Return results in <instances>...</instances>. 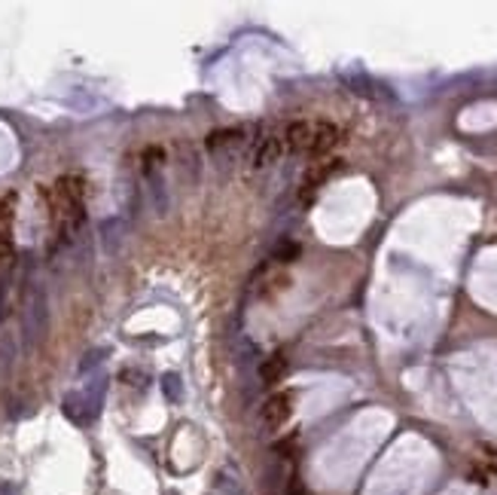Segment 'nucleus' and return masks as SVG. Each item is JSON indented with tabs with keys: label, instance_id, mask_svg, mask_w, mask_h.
<instances>
[{
	"label": "nucleus",
	"instance_id": "obj_1",
	"mask_svg": "<svg viewBox=\"0 0 497 495\" xmlns=\"http://www.w3.org/2000/svg\"><path fill=\"white\" fill-rule=\"evenodd\" d=\"M55 217H59V236L70 242L74 232L83 226L86 217V187L80 174H65L55 183Z\"/></svg>",
	"mask_w": 497,
	"mask_h": 495
},
{
	"label": "nucleus",
	"instance_id": "obj_2",
	"mask_svg": "<svg viewBox=\"0 0 497 495\" xmlns=\"http://www.w3.org/2000/svg\"><path fill=\"white\" fill-rule=\"evenodd\" d=\"M290 416H293V394L278 392L260 407V425H262V431H278L287 425Z\"/></svg>",
	"mask_w": 497,
	"mask_h": 495
},
{
	"label": "nucleus",
	"instance_id": "obj_3",
	"mask_svg": "<svg viewBox=\"0 0 497 495\" xmlns=\"http://www.w3.org/2000/svg\"><path fill=\"white\" fill-rule=\"evenodd\" d=\"M311 138H315V123L308 119H296L284 132V147L293 153H311Z\"/></svg>",
	"mask_w": 497,
	"mask_h": 495
},
{
	"label": "nucleus",
	"instance_id": "obj_4",
	"mask_svg": "<svg viewBox=\"0 0 497 495\" xmlns=\"http://www.w3.org/2000/svg\"><path fill=\"white\" fill-rule=\"evenodd\" d=\"M339 138H342L339 125L326 123V119H317V123H315V138H311V153H308V156H324V153H330L332 147L339 144Z\"/></svg>",
	"mask_w": 497,
	"mask_h": 495
},
{
	"label": "nucleus",
	"instance_id": "obj_5",
	"mask_svg": "<svg viewBox=\"0 0 497 495\" xmlns=\"http://www.w3.org/2000/svg\"><path fill=\"white\" fill-rule=\"evenodd\" d=\"M281 153H284V141L275 138V135H266V138H260L257 147H253L251 165H253V168H268L272 162L281 159Z\"/></svg>",
	"mask_w": 497,
	"mask_h": 495
},
{
	"label": "nucleus",
	"instance_id": "obj_6",
	"mask_svg": "<svg viewBox=\"0 0 497 495\" xmlns=\"http://www.w3.org/2000/svg\"><path fill=\"white\" fill-rule=\"evenodd\" d=\"M290 285V279L284 272H278L275 266H262L257 272V281H253V287H257V296H272L284 291V287Z\"/></svg>",
	"mask_w": 497,
	"mask_h": 495
},
{
	"label": "nucleus",
	"instance_id": "obj_7",
	"mask_svg": "<svg viewBox=\"0 0 497 495\" xmlns=\"http://www.w3.org/2000/svg\"><path fill=\"white\" fill-rule=\"evenodd\" d=\"M287 358H284V352H275V355H268V358H262V364H260V383L262 385H275V383H281L284 376H287Z\"/></svg>",
	"mask_w": 497,
	"mask_h": 495
},
{
	"label": "nucleus",
	"instance_id": "obj_8",
	"mask_svg": "<svg viewBox=\"0 0 497 495\" xmlns=\"http://www.w3.org/2000/svg\"><path fill=\"white\" fill-rule=\"evenodd\" d=\"M336 168H339V162H336V159H326L324 165H315V168H311V172L305 174V183H302V187H305V190H302V199L308 202L311 196L317 193V187H321V183L330 178V174L336 172Z\"/></svg>",
	"mask_w": 497,
	"mask_h": 495
},
{
	"label": "nucleus",
	"instance_id": "obj_9",
	"mask_svg": "<svg viewBox=\"0 0 497 495\" xmlns=\"http://www.w3.org/2000/svg\"><path fill=\"white\" fill-rule=\"evenodd\" d=\"M241 141H244V129H217L208 135L204 147H208L211 153H220V150H226V147H238Z\"/></svg>",
	"mask_w": 497,
	"mask_h": 495
},
{
	"label": "nucleus",
	"instance_id": "obj_10",
	"mask_svg": "<svg viewBox=\"0 0 497 495\" xmlns=\"http://www.w3.org/2000/svg\"><path fill=\"white\" fill-rule=\"evenodd\" d=\"M299 254H302V245L284 236V239H278V245H275L272 257H275V263H293V260H299Z\"/></svg>",
	"mask_w": 497,
	"mask_h": 495
},
{
	"label": "nucleus",
	"instance_id": "obj_11",
	"mask_svg": "<svg viewBox=\"0 0 497 495\" xmlns=\"http://www.w3.org/2000/svg\"><path fill=\"white\" fill-rule=\"evenodd\" d=\"M217 492L220 495H241V480H238V471L232 468H223L217 474Z\"/></svg>",
	"mask_w": 497,
	"mask_h": 495
},
{
	"label": "nucleus",
	"instance_id": "obj_12",
	"mask_svg": "<svg viewBox=\"0 0 497 495\" xmlns=\"http://www.w3.org/2000/svg\"><path fill=\"white\" fill-rule=\"evenodd\" d=\"M162 159H165V153H162V147H147L144 156H140V168H144V174H156L162 168Z\"/></svg>",
	"mask_w": 497,
	"mask_h": 495
},
{
	"label": "nucleus",
	"instance_id": "obj_13",
	"mask_svg": "<svg viewBox=\"0 0 497 495\" xmlns=\"http://www.w3.org/2000/svg\"><path fill=\"white\" fill-rule=\"evenodd\" d=\"M162 388H165V394L171 401H180V379H177L174 373H168V376L162 379Z\"/></svg>",
	"mask_w": 497,
	"mask_h": 495
},
{
	"label": "nucleus",
	"instance_id": "obj_14",
	"mask_svg": "<svg viewBox=\"0 0 497 495\" xmlns=\"http://www.w3.org/2000/svg\"><path fill=\"white\" fill-rule=\"evenodd\" d=\"M101 355H104V352H101V349H98V352H92V355H86V361H83V364H80V373H86V370H89V367H95V364H98V361H101Z\"/></svg>",
	"mask_w": 497,
	"mask_h": 495
},
{
	"label": "nucleus",
	"instance_id": "obj_15",
	"mask_svg": "<svg viewBox=\"0 0 497 495\" xmlns=\"http://www.w3.org/2000/svg\"><path fill=\"white\" fill-rule=\"evenodd\" d=\"M287 495H311V492H308V486H302V483H299V480H290Z\"/></svg>",
	"mask_w": 497,
	"mask_h": 495
}]
</instances>
